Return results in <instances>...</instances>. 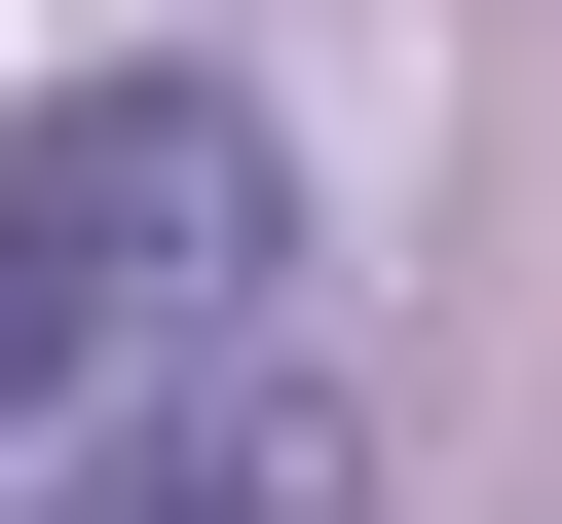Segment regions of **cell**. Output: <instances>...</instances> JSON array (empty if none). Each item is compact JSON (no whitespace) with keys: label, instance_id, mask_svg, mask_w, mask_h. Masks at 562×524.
<instances>
[{"label":"cell","instance_id":"obj_1","mask_svg":"<svg viewBox=\"0 0 562 524\" xmlns=\"http://www.w3.org/2000/svg\"><path fill=\"white\" fill-rule=\"evenodd\" d=\"M262 300H301V150L225 76H76L0 150V449H113V412L262 375Z\"/></svg>","mask_w":562,"mask_h":524},{"label":"cell","instance_id":"obj_2","mask_svg":"<svg viewBox=\"0 0 562 524\" xmlns=\"http://www.w3.org/2000/svg\"><path fill=\"white\" fill-rule=\"evenodd\" d=\"M38 524H375V412H338V375H188V412H113Z\"/></svg>","mask_w":562,"mask_h":524}]
</instances>
